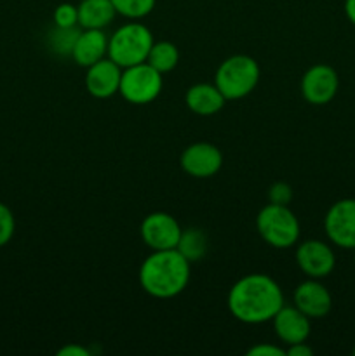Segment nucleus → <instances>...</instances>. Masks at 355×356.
Listing matches in <instances>:
<instances>
[{"instance_id":"1","label":"nucleus","mask_w":355,"mask_h":356,"mask_svg":"<svg viewBox=\"0 0 355 356\" xmlns=\"http://www.w3.org/2000/svg\"><path fill=\"white\" fill-rule=\"evenodd\" d=\"M233 318L242 323L270 322L284 306V294L277 282L263 273H251L242 277L230 289L226 299Z\"/></svg>"},{"instance_id":"2","label":"nucleus","mask_w":355,"mask_h":356,"mask_svg":"<svg viewBox=\"0 0 355 356\" xmlns=\"http://www.w3.org/2000/svg\"><path fill=\"white\" fill-rule=\"evenodd\" d=\"M190 264L178 249L153 250L139 268V285L152 298H176L190 282Z\"/></svg>"},{"instance_id":"3","label":"nucleus","mask_w":355,"mask_h":356,"mask_svg":"<svg viewBox=\"0 0 355 356\" xmlns=\"http://www.w3.org/2000/svg\"><path fill=\"white\" fill-rule=\"evenodd\" d=\"M261 70L256 59L246 54L230 56L216 70L214 83L226 101L242 99L256 89Z\"/></svg>"},{"instance_id":"4","label":"nucleus","mask_w":355,"mask_h":356,"mask_svg":"<svg viewBox=\"0 0 355 356\" xmlns=\"http://www.w3.org/2000/svg\"><path fill=\"white\" fill-rule=\"evenodd\" d=\"M153 33L141 23L122 24L108 38V58L122 70L145 63L153 45Z\"/></svg>"},{"instance_id":"5","label":"nucleus","mask_w":355,"mask_h":356,"mask_svg":"<svg viewBox=\"0 0 355 356\" xmlns=\"http://www.w3.org/2000/svg\"><path fill=\"white\" fill-rule=\"evenodd\" d=\"M256 229L274 249H289L299 240V221L289 205H265L256 218Z\"/></svg>"},{"instance_id":"6","label":"nucleus","mask_w":355,"mask_h":356,"mask_svg":"<svg viewBox=\"0 0 355 356\" xmlns=\"http://www.w3.org/2000/svg\"><path fill=\"white\" fill-rule=\"evenodd\" d=\"M162 86V73L157 72L145 61L122 70L118 94L127 103L148 104L159 97Z\"/></svg>"},{"instance_id":"7","label":"nucleus","mask_w":355,"mask_h":356,"mask_svg":"<svg viewBox=\"0 0 355 356\" xmlns=\"http://www.w3.org/2000/svg\"><path fill=\"white\" fill-rule=\"evenodd\" d=\"M326 235L340 249H355V198H343L331 205L324 218Z\"/></svg>"},{"instance_id":"8","label":"nucleus","mask_w":355,"mask_h":356,"mask_svg":"<svg viewBox=\"0 0 355 356\" xmlns=\"http://www.w3.org/2000/svg\"><path fill=\"white\" fill-rule=\"evenodd\" d=\"M181 232L178 219L167 212H152L141 222V238L152 250L176 249Z\"/></svg>"},{"instance_id":"9","label":"nucleus","mask_w":355,"mask_h":356,"mask_svg":"<svg viewBox=\"0 0 355 356\" xmlns=\"http://www.w3.org/2000/svg\"><path fill=\"white\" fill-rule=\"evenodd\" d=\"M340 87L336 70L329 65H315L305 72L301 79V96L310 104H327L334 99Z\"/></svg>"},{"instance_id":"10","label":"nucleus","mask_w":355,"mask_h":356,"mask_svg":"<svg viewBox=\"0 0 355 356\" xmlns=\"http://www.w3.org/2000/svg\"><path fill=\"white\" fill-rule=\"evenodd\" d=\"M296 263L308 278H326L336 266L333 249L320 240H306L296 249Z\"/></svg>"},{"instance_id":"11","label":"nucleus","mask_w":355,"mask_h":356,"mask_svg":"<svg viewBox=\"0 0 355 356\" xmlns=\"http://www.w3.org/2000/svg\"><path fill=\"white\" fill-rule=\"evenodd\" d=\"M223 165V153L211 143H194L181 153V169L191 177L205 179L219 172Z\"/></svg>"},{"instance_id":"12","label":"nucleus","mask_w":355,"mask_h":356,"mask_svg":"<svg viewBox=\"0 0 355 356\" xmlns=\"http://www.w3.org/2000/svg\"><path fill=\"white\" fill-rule=\"evenodd\" d=\"M122 79V68L110 58H103L90 65L86 73L87 92L97 99H108L118 92Z\"/></svg>"},{"instance_id":"13","label":"nucleus","mask_w":355,"mask_h":356,"mask_svg":"<svg viewBox=\"0 0 355 356\" xmlns=\"http://www.w3.org/2000/svg\"><path fill=\"white\" fill-rule=\"evenodd\" d=\"M292 299H294L296 308L305 313L310 320L324 318L326 315H329L331 308H333L331 292L315 278L301 282L296 287Z\"/></svg>"},{"instance_id":"14","label":"nucleus","mask_w":355,"mask_h":356,"mask_svg":"<svg viewBox=\"0 0 355 356\" xmlns=\"http://www.w3.org/2000/svg\"><path fill=\"white\" fill-rule=\"evenodd\" d=\"M274 330L282 343L296 344L305 343L310 336V318L299 312L296 306H282L277 315L271 318Z\"/></svg>"},{"instance_id":"15","label":"nucleus","mask_w":355,"mask_h":356,"mask_svg":"<svg viewBox=\"0 0 355 356\" xmlns=\"http://www.w3.org/2000/svg\"><path fill=\"white\" fill-rule=\"evenodd\" d=\"M108 56V37L103 30L84 28L72 49L73 61L79 66L89 68L90 65Z\"/></svg>"},{"instance_id":"16","label":"nucleus","mask_w":355,"mask_h":356,"mask_svg":"<svg viewBox=\"0 0 355 356\" xmlns=\"http://www.w3.org/2000/svg\"><path fill=\"white\" fill-rule=\"evenodd\" d=\"M225 96L219 92L216 83H195L187 90V96H184L188 110L200 117L218 113L225 106Z\"/></svg>"},{"instance_id":"17","label":"nucleus","mask_w":355,"mask_h":356,"mask_svg":"<svg viewBox=\"0 0 355 356\" xmlns=\"http://www.w3.org/2000/svg\"><path fill=\"white\" fill-rule=\"evenodd\" d=\"M77 9H79V26L93 28V30H103L117 14L111 0H82Z\"/></svg>"},{"instance_id":"18","label":"nucleus","mask_w":355,"mask_h":356,"mask_svg":"<svg viewBox=\"0 0 355 356\" xmlns=\"http://www.w3.org/2000/svg\"><path fill=\"white\" fill-rule=\"evenodd\" d=\"M178 61H180V51H178V47L173 42L167 40L153 42L148 58H146V63L152 68H155L157 72L162 73V75L173 72L178 66Z\"/></svg>"},{"instance_id":"19","label":"nucleus","mask_w":355,"mask_h":356,"mask_svg":"<svg viewBox=\"0 0 355 356\" xmlns=\"http://www.w3.org/2000/svg\"><path fill=\"white\" fill-rule=\"evenodd\" d=\"M178 250L183 254L190 263H197L207 252V235L198 228H188L181 232Z\"/></svg>"},{"instance_id":"20","label":"nucleus","mask_w":355,"mask_h":356,"mask_svg":"<svg viewBox=\"0 0 355 356\" xmlns=\"http://www.w3.org/2000/svg\"><path fill=\"white\" fill-rule=\"evenodd\" d=\"M157 0H111L115 10L127 19H141L148 16Z\"/></svg>"},{"instance_id":"21","label":"nucleus","mask_w":355,"mask_h":356,"mask_svg":"<svg viewBox=\"0 0 355 356\" xmlns=\"http://www.w3.org/2000/svg\"><path fill=\"white\" fill-rule=\"evenodd\" d=\"M79 33L80 31L77 30V26L73 28L56 26L51 37V44H52V49H54V52H58V54L61 56L65 54L72 56V49L73 45H75V40L77 37H79Z\"/></svg>"},{"instance_id":"22","label":"nucleus","mask_w":355,"mask_h":356,"mask_svg":"<svg viewBox=\"0 0 355 356\" xmlns=\"http://www.w3.org/2000/svg\"><path fill=\"white\" fill-rule=\"evenodd\" d=\"M54 24L59 28H73L79 26V9L73 3H59L52 14Z\"/></svg>"},{"instance_id":"23","label":"nucleus","mask_w":355,"mask_h":356,"mask_svg":"<svg viewBox=\"0 0 355 356\" xmlns=\"http://www.w3.org/2000/svg\"><path fill=\"white\" fill-rule=\"evenodd\" d=\"M16 232V219L13 211L0 202V247L7 245Z\"/></svg>"},{"instance_id":"24","label":"nucleus","mask_w":355,"mask_h":356,"mask_svg":"<svg viewBox=\"0 0 355 356\" xmlns=\"http://www.w3.org/2000/svg\"><path fill=\"white\" fill-rule=\"evenodd\" d=\"M268 200H270V204L289 205V202L292 200V188L282 181L271 184L270 190H268Z\"/></svg>"},{"instance_id":"25","label":"nucleus","mask_w":355,"mask_h":356,"mask_svg":"<svg viewBox=\"0 0 355 356\" xmlns=\"http://www.w3.org/2000/svg\"><path fill=\"white\" fill-rule=\"evenodd\" d=\"M249 356H285V350L275 344H256L247 351Z\"/></svg>"},{"instance_id":"26","label":"nucleus","mask_w":355,"mask_h":356,"mask_svg":"<svg viewBox=\"0 0 355 356\" xmlns=\"http://www.w3.org/2000/svg\"><path fill=\"white\" fill-rule=\"evenodd\" d=\"M285 355H289V356H312L313 350L310 346H306V341H305V343L289 344L287 350H285Z\"/></svg>"},{"instance_id":"27","label":"nucleus","mask_w":355,"mask_h":356,"mask_svg":"<svg viewBox=\"0 0 355 356\" xmlns=\"http://www.w3.org/2000/svg\"><path fill=\"white\" fill-rule=\"evenodd\" d=\"M59 356H89L90 353L86 350V348L79 346V344H68V346L61 348L58 351Z\"/></svg>"},{"instance_id":"28","label":"nucleus","mask_w":355,"mask_h":356,"mask_svg":"<svg viewBox=\"0 0 355 356\" xmlns=\"http://www.w3.org/2000/svg\"><path fill=\"white\" fill-rule=\"evenodd\" d=\"M345 14L348 21L355 26V0H345Z\"/></svg>"},{"instance_id":"29","label":"nucleus","mask_w":355,"mask_h":356,"mask_svg":"<svg viewBox=\"0 0 355 356\" xmlns=\"http://www.w3.org/2000/svg\"><path fill=\"white\" fill-rule=\"evenodd\" d=\"M352 353H354V355H355V348H354V350H352Z\"/></svg>"},{"instance_id":"30","label":"nucleus","mask_w":355,"mask_h":356,"mask_svg":"<svg viewBox=\"0 0 355 356\" xmlns=\"http://www.w3.org/2000/svg\"><path fill=\"white\" fill-rule=\"evenodd\" d=\"M354 259H355V249H354Z\"/></svg>"}]
</instances>
